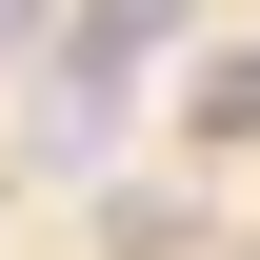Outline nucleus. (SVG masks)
<instances>
[{"mask_svg": "<svg viewBox=\"0 0 260 260\" xmlns=\"http://www.w3.org/2000/svg\"><path fill=\"white\" fill-rule=\"evenodd\" d=\"M160 60H180V0H80V40H60V140H100V100L160 80Z\"/></svg>", "mask_w": 260, "mask_h": 260, "instance_id": "f257e3e1", "label": "nucleus"}, {"mask_svg": "<svg viewBox=\"0 0 260 260\" xmlns=\"http://www.w3.org/2000/svg\"><path fill=\"white\" fill-rule=\"evenodd\" d=\"M200 140H260V60H200Z\"/></svg>", "mask_w": 260, "mask_h": 260, "instance_id": "f03ea898", "label": "nucleus"}]
</instances>
